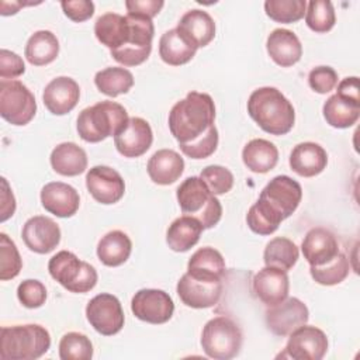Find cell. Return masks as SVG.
I'll list each match as a JSON object with an SVG mask.
<instances>
[{
    "mask_svg": "<svg viewBox=\"0 0 360 360\" xmlns=\"http://www.w3.org/2000/svg\"><path fill=\"white\" fill-rule=\"evenodd\" d=\"M215 120L214 100L207 93L190 91L169 112V129L179 143H188L205 134Z\"/></svg>",
    "mask_w": 360,
    "mask_h": 360,
    "instance_id": "cell-1",
    "label": "cell"
},
{
    "mask_svg": "<svg viewBox=\"0 0 360 360\" xmlns=\"http://www.w3.org/2000/svg\"><path fill=\"white\" fill-rule=\"evenodd\" d=\"M250 118L267 134L285 135L294 127L295 111L290 100L276 87L264 86L252 91L248 100Z\"/></svg>",
    "mask_w": 360,
    "mask_h": 360,
    "instance_id": "cell-2",
    "label": "cell"
},
{
    "mask_svg": "<svg viewBox=\"0 0 360 360\" xmlns=\"http://www.w3.org/2000/svg\"><path fill=\"white\" fill-rule=\"evenodd\" d=\"M49 347L51 335L41 325H14L0 329V359L3 360H35Z\"/></svg>",
    "mask_w": 360,
    "mask_h": 360,
    "instance_id": "cell-3",
    "label": "cell"
},
{
    "mask_svg": "<svg viewBox=\"0 0 360 360\" xmlns=\"http://www.w3.org/2000/svg\"><path fill=\"white\" fill-rule=\"evenodd\" d=\"M128 120V112L120 103L104 100L80 111L77 132L83 141L96 143L118 134Z\"/></svg>",
    "mask_w": 360,
    "mask_h": 360,
    "instance_id": "cell-4",
    "label": "cell"
},
{
    "mask_svg": "<svg viewBox=\"0 0 360 360\" xmlns=\"http://www.w3.org/2000/svg\"><path fill=\"white\" fill-rule=\"evenodd\" d=\"M176 197L183 214L198 219L204 229H210L219 222L222 205L201 177H187L177 187Z\"/></svg>",
    "mask_w": 360,
    "mask_h": 360,
    "instance_id": "cell-5",
    "label": "cell"
},
{
    "mask_svg": "<svg viewBox=\"0 0 360 360\" xmlns=\"http://www.w3.org/2000/svg\"><path fill=\"white\" fill-rule=\"evenodd\" d=\"M49 274L63 288L70 292L83 294L94 288L97 284V271L87 263L80 260L69 250H60L49 259Z\"/></svg>",
    "mask_w": 360,
    "mask_h": 360,
    "instance_id": "cell-6",
    "label": "cell"
},
{
    "mask_svg": "<svg viewBox=\"0 0 360 360\" xmlns=\"http://www.w3.org/2000/svg\"><path fill=\"white\" fill-rule=\"evenodd\" d=\"M242 330L228 316L210 319L201 333V347L204 353L215 360H229L239 354L242 349Z\"/></svg>",
    "mask_w": 360,
    "mask_h": 360,
    "instance_id": "cell-7",
    "label": "cell"
},
{
    "mask_svg": "<svg viewBox=\"0 0 360 360\" xmlns=\"http://www.w3.org/2000/svg\"><path fill=\"white\" fill-rule=\"evenodd\" d=\"M127 18L129 21V39L120 49L110 51L111 56L124 66H138L143 63L152 51V39L155 34V27L152 18L145 15L128 13Z\"/></svg>",
    "mask_w": 360,
    "mask_h": 360,
    "instance_id": "cell-8",
    "label": "cell"
},
{
    "mask_svg": "<svg viewBox=\"0 0 360 360\" xmlns=\"http://www.w3.org/2000/svg\"><path fill=\"white\" fill-rule=\"evenodd\" d=\"M301 198L302 188L300 183L290 176L280 174L264 186L257 202L283 221L298 208Z\"/></svg>",
    "mask_w": 360,
    "mask_h": 360,
    "instance_id": "cell-9",
    "label": "cell"
},
{
    "mask_svg": "<svg viewBox=\"0 0 360 360\" xmlns=\"http://www.w3.org/2000/svg\"><path fill=\"white\" fill-rule=\"evenodd\" d=\"M37 112L35 97L20 80H0V115L13 125H27Z\"/></svg>",
    "mask_w": 360,
    "mask_h": 360,
    "instance_id": "cell-10",
    "label": "cell"
},
{
    "mask_svg": "<svg viewBox=\"0 0 360 360\" xmlns=\"http://www.w3.org/2000/svg\"><path fill=\"white\" fill-rule=\"evenodd\" d=\"M86 318L93 329L104 336L118 333L125 322L120 300L108 292H101L89 301Z\"/></svg>",
    "mask_w": 360,
    "mask_h": 360,
    "instance_id": "cell-11",
    "label": "cell"
},
{
    "mask_svg": "<svg viewBox=\"0 0 360 360\" xmlns=\"http://www.w3.org/2000/svg\"><path fill=\"white\" fill-rule=\"evenodd\" d=\"M328 352V338L316 326L302 325L290 333L281 357L294 360H321Z\"/></svg>",
    "mask_w": 360,
    "mask_h": 360,
    "instance_id": "cell-12",
    "label": "cell"
},
{
    "mask_svg": "<svg viewBox=\"0 0 360 360\" xmlns=\"http://www.w3.org/2000/svg\"><path fill=\"white\" fill-rule=\"evenodd\" d=\"M131 311L143 322L160 325L172 318L174 312V302L163 290L142 288L132 297Z\"/></svg>",
    "mask_w": 360,
    "mask_h": 360,
    "instance_id": "cell-13",
    "label": "cell"
},
{
    "mask_svg": "<svg viewBox=\"0 0 360 360\" xmlns=\"http://www.w3.org/2000/svg\"><path fill=\"white\" fill-rule=\"evenodd\" d=\"M308 318L309 311L307 305L295 297L285 298L266 311V325L277 336L290 335L297 328L305 325Z\"/></svg>",
    "mask_w": 360,
    "mask_h": 360,
    "instance_id": "cell-14",
    "label": "cell"
},
{
    "mask_svg": "<svg viewBox=\"0 0 360 360\" xmlns=\"http://www.w3.org/2000/svg\"><path fill=\"white\" fill-rule=\"evenodd\" d=\"M86 187L91 197L104 205L118 202L125 193V183L121 174L104 165L94 166L87 172Z\"/></svg>",
    "mask_w": 360,
    "mask_h": 360,
    "instance_id": "cell-15",
    "label": "cell"
},
{
    "mask_svg": "<svg viewBox=\"0 0 360 360\" xmlns=\"http://www.w3.org/2000/svg\"><path fill=\"white\" fill-rule=\"evenodd\" d=\"M177 295L190 308L202 309L214 307L222 294V281H208L191 277L187 271L177 281Z\"/></svg>",
    "mask_w": 360,
    "mask_h": 360,
    "instance_id": "cell-16",
    "label": "cell"
},
{
    "mask_svg": "<svg viewBox=\"0 0 360 360\" xmlns=\"http://www.w3.org/2000/svg\"><path fill=\"white\" fill-rule=\"evenodd\" d=\"M25 246L39 255L52 252L60 242L59 225L45 215H35L25 221L21 231Z\"/></svg>",
    "mask_w": 360,
    "mask_h": 360,
    "instance_id": "cell-17",
    "label": "cell"
},
{
    "mask_svg": "<svg viewBox=\"0 0 360 360\" xmlns=\"http://www.w3.org/2000/svg\"><path fill=\"white\" fill-rule=\"evenodd\" d=\"M153 134L149 122L141 117H132L125 127L114 135L117 150L125 158H139L150 148Z\"/></svg>",
    "mask_w": 360,
    "mask_h": 360,
    "instance_id": "cell-18",
    "label": "cell"
},
{
    "mask_svg": "<svg viewBox=\"0 0 360 360\" xmlns=\"http://www.w3.org/2000/svg\"><path fill=\"white\" fill-rule=\"evenodd\" d=\"M290 281L287 271L264 266L252 278V291L264 305L273 307L288 297Z\"/></svg>",
    "mask_w": 360,
    "mask_h": 360,
    "instance_id": "cell-19",
    "label": "cell"
},
{
    "mask_svg": "<svg viewBox=\"0 0 360 360\" xmlns=\"http://www.w3.org/2000/svg\"><path fill=\"white\" fill-rule=\"evenodd\" d=\"M80 97V87L75 79L58 76L52 79L44 89L42 100L48 111L53 115H65L70 112Z\"/></svg>",
    "mask_w": 360,
    "mask_h": 360,
    "instance_id": "cell-20",
    "label": "cell"
},
{
    "mask_svg": "<svg viewBox=\"0 0 360 360\" xmlns=\"http://www.w3.org/2000/svg\"><path fill=\"white\" fill-rule=\"evenodd\" d=\"M42 207L59 217L69 218L76 214L80 205V197L75 187L62 181H51L41 190Z\"/></svg>",
    "mask_w": 360,
    "mask_h": 360,
    "instance_id": "cell-21",
    "label": "cell"
},
{
    "mask_svg": "<svg viewBox=\"0 0 360 360\" xmlns=\"http://www.w3.org/2000/svg\"><path fill=\"white\" fill-rule=\"evenodd\" d=\"M301 250L309 266H322L335 259L340 252L336 236L329 229L321 226L307 232L301 243Z\"/></svg>",
    "mask_w": 360,
    "mask_h": 360,
    "instance_id": "cell-22",
    "label": "cell"
},
{
    "mask_svg": "<svg viewBox=\"0 0 360 360\" xmlns=\"http://www.w3.org/2000/svg\"><path fill=\"white\" fill-rule=\"evenodd\" d=\"M269 56L281 68L295 65L302 56V45L298 37L285 28L273 30L266 42Z\"/></svg>",
    "mask_w": 360,
    "mask_h": 360,
    "instance_id": "cell-23",
    "label": "cell"
},
{
    "mask_svg": "<svg viewBox=\"0 0 360 360\" xmlns=\"http://www.w3.org/2000/svg\"><path fill=\"white\" fill-rule=\"evenodd\" d=\"M328 165L326 150L315 142H301L290 155V167L298 176L314 177L323 172Z\"/></svg>",
    "mask_w": 360,
    "mask_h": 360,
    "instance_id": "cell-24",
    "label": "cell"
},
{
    "mask_svg": "<svg viewBox=\"0 0 360 360\" xmlns=\"http://www.w3.org/2000/svg\"><path fill=\"white\" fill-rule=\"evenodd\" d=\"M146 170L153 183L169 186L183 174L184 160L173 149H159L149 158Z\"/></svg>",
    "mask_w": 360,
    "mask_h": 360,
    "instance_id": "cell-25",
    "label": "cell"
},
{
    "mask_svg": "<svg viewBox=\"0 0 360 360\" xmlns=\"http://www.w3.org/2000/svg\"><path fill=\"white\" fill-rule=\"evenodd\" d=\"M197 49V45L177 27L166 31L159 39V55L165 63L172 66H180L190 62Z\"/></svg>",
    "mask_w": 360,
    "mask_h": 360,
    "instance_id": "cell-26",
    "label": "cell"
},
{
    "mask_svg": "<svg viewBox=\"0 0 360 360\" xmlns=\"http://www.w3.org/2000/svg\"><path fill=\"white\" fill-rule=\"evenodd\" d=\"M94 34L96 38L110 51L120 49L129 39V21L127 15H121L117 13H105L96 20Z\"/></svg>",
    "mask_w": 360,
    "mask_h": 360,
    "instance_id": "cell-27",
    "label": "cell"
},
{
    "mask_svg": "<svg viewBox=\"0 0 360 360\" xmlns=\"http://www.w3.org/2000/svg\"><path fill=\"white\" fill-rule=\"evenodd\" d=\"M225 269L222 255L211 246L195 250L187 263V273L191 277L208 281H222Z\"/></svg>",
    "mask_w": 360,
    "mask_h": 360,
    "instance_id": "cell-28",
    "label": "cell"
},
{
    "mask_svg": "<svg viewBox=\"0 0 360 360\" xmlns=\"http://www.w3.org/2000/svg\"><path fill=\"white\" fill-rule=\"evenodd\" d=\"M52 169L62 176H79L87 169V155L75 142H62L51 153Z\"/></svg>",
    "mask_w": 360,
    "mask_h": 360,
    "instance_id": "cell-29",
    "label": "cell"
},
{
    "mask_svg": "<svg viewBox=\"0 0 360 360\" xmlns=\"http://www.w3.org/2000/svg\"><path fill=\"white\" fill-rule=\"evenodd\" d=\"M177 28L190 38L197 48L207 46L215 37V22L204 10H188L180 18Z\"/></svg>",
    "mask_w": 360,
    "mask_h": 360,
    "instance_id": "cell-30",
    "label": "cell"
},
{
    "mask_svg": "<svg viewBox=\"0 0 360 360\" xmlns=\"http://www.w3.org/2000/svg\"><path fill=\"white\" fill-rule=\"evenodd\" d=\"M242 160L250 172L267 173L277 165L278 150L273 142L256 138L243 146Z\"/></svg>",
    "mask_w": 360,
    "mask_h": 360,
    "instance_id": "cell-31",
    "label": "cell"
},
{
    "mask_svg": "<svg viewBox=\"0 0 360 360\" xmlns=\"http://www.w3.org/2000/svg\"><path fill=\"white\" fill-rule=\"evenodd\" d=\"M132 242L129 236L118 229L107 232L97 245V257L98 260L108 266L117 267L125 263L131 255Z\"/></svg>",
    "mask_w": 360,
    "mask_h": 360,
    "instance_id": "cell-32",
    "label": "cell"
},
{
    "mask_svg": "<svg viewBox=\"0 0 360 360\" xmlns=\"http://www.w3.org/2000/svg\"><path fill=\"white\" fill-rule=\"evenodd\" d=\"M202 231L204 228L198 219L190 215H181L169 225L166 242L174 252H187L200 240Z\"/></svg>",
    "mask_w": 360,
    "mask_h": 360,
    "instance_id": "cell-33",
    "label": "cell"
},
{
    "mask_svg": "<svg viewBox=\"0 0 360 360\" xmlns=\"http://www.w3.org/2000/svg\"><path fill=\"white\" fill-rule=\"evenodd\" d=\"M59 53V41L55 34L48 30L34 32L25 45L24 55L34 66H44L56 59Z\"/></svg>",
    "mask_w": 360,
    "mask_h": 360,
    "instance_id": "cell-34",
    "label": "cell"
},
{
    "mask_svg": "<svg viewBox=\"0 0 360 360\" xmlns=\"http://www.w3.org/2000/svg\"><path fill=\"white\" fill-rule=\"evenodd\" d=\"M96 87L108 97L125 94L134 86L132 73L121 66H110L98 70L94 76Z\"/></svg>",
    "mask_w": 360,
    "mask_h": 360,
    "instance_id": "cell-35",
    "label": "cell"
},
{
    "mask_svg": "<svg viewBox=\"0 0 360 360\" xmlns=\"http://www.w3.org/2000/svg\"><path fill=\"white\" fill-rule=\"evenodd\" d=\"M326 122L333 128H349L354 125L360 115V104L347 101L338 94L330 96L322 108Z\"/></svg>",
    "mask_w": 360,
    "mask_h": 360,
    "instance_id": "cell-36",
    "label": "cell"
},
{
    "mask_svg": "<svg viewBox=\"0 0 360 360\" xmlns=\"http://www.w3.org/2000/svg\"><path fill=\"white\" fill-rule=\"evenodd\" d=\"M300 256L297 245L288 238H273L264 248L263 260L266 266L277 267L284 271H288L294 267Z\"/></svg>",
    "mask_w": 360,
    "mask_h": 360,
    "instance_id": "cell-37",
    "label": "cell"
},
{
    "mask_svg": "<svg viewBox=\"0 0 360 360\" xmlns=\"http://www.w3.org/2000/svg\"><path fill=\"white\" fill-rule=\"evenodd\" d=\"M305 22L314 32L330 31L336 22L333 4L329 0H311L307 3Z\"/></svg>",
    "mask_w": 360,
    "mask_h": 360,
    "instance_id": "cell-38",
    "label": "cell"
},
{
    "mask_svg": "<svg viewBox=\"0 0 360 360\" xmlns=\"http://www.w3.org/2000/svg\"><path fill=\"white\" fill-rule=\"evenodd\" d=\"M350 270L349 260L345 253L339 252L335 259L322 264V266H311L309 273L312 278L322 285H335L342 283Z\"/></svg>",
    "mask_w": 360,
    "mask_h": 360,
    "instance_id": "cell-39",
    "label": "cell"
},
{
    "mask_svg": "<svg viewBox=\"0 0 360 360\" xmlns=\"http://www.w3.org/2000/svg\"><path fill=\"white\" fill-rule=\"evenodd\" d=\"M307 10L305 0H267L264 11L276 22L291 24L301 20Z\"/></svg>",
    "mask_w": 360,
    "mask_h": 360,
    "instance_id": "cell-40",
    "label": "cell"
},
{
    "mask_svg": "<svg viewBox=\"0 0 360 360\" xmlns=\"http://www.w3.org/2000/svg\"><path fill=\"white\" fill-rule=\"evenodd\" d=\"M59 357L62 360H90L93 357V343L83 333L68 332L59 342Z\"/></svg>",
    "mask_w": 360,
    "mask_h": 360,
    "instance_id": "cell-41",
    "label": "cell"
},
{
    "mask_svg": "<svg viewBox=\"0 0 360 360\" xmlns=\"http://www.w3.org/2000/svg\"><path fill=\"white\" fill-rule=\"evenodd\" d=\"M22 260L15 243L4 233H0V280H11L20 274Z\"/></svg>",
    "mask_w": 360,
    "mask_h": 360,
    "instance_id": "cell-42",
    "label": "cell"
},
{
    "mask_svg": "<svg viewBox=\"0 0 360 360\" xmlns=\"http://www.w3.org/2000/svg\"><path fill=\"white\" fill-rule=\"evenodd\" d=\"M246 222L250 231L259 235H271L278 229V225L281 224L276 215H273L257 201L249 208L246 214Z\"/></svg>",
    "mask_w": 360,
    "mask_h": 360,
    "instance_id": "cell-43",
    "label": "cell"
},
{
    "mask_svg": "<svg viewBox=\"0 0 360 360\" xmlns=\"http://www.w3.org/2000/svg\"><path fill=\"white\" fill-rule=\"evenodd\" d=\"M200 177L214 195L225 194L233 187V174L229 169L219 165H210L204 167Z\"/></svg>",
    "mask_w": 360,
    "mask_h": 360,
    "instance_id": "cell-44",
    "label": "cell"
},
{
    "mask_svg": "<svg viewBox=\"0 0 360 360\" xmlns=\"http://www.w3.org/2000/svg\"><path fill=\"white\" fill-rule=\"evenodd\" d=\"M180 150L191 159H205L211 156L218 146V131L212 125L205 134L188 143H179Z\"/></svg>",
    "mask_w": 360,
    "mask_h": 360,
    "instance_id": "cell-45",
    "label": "cell"
},
{
    "mask_svg": "<svg viewBox=\"0 0 360 360\" xmlns=\"http://www.w3.org/2000/svg\"><path fill=\"white\" fill-rule=\"evenodd\" d=\"M17 298L25 308H39L45 304L46 288L38 280H24L17 287Z\"/></svg>",
    "mask_w": 360,
    "mask_h": 360,
    "instance_id": "cell-46",
    "label": "cell"
},
{
    "mask_svg": "<svg viewBox=\"0 0 360 360\" xmlns=\"http://www.w3.org/2000/svg\"><path fill=\"white\" fill-rule=\"evenodd\" d=\"M308 83L314 91L326 94L338 84V73L330 66H316L309 72Z\"/></svg>",
    "mask_w": 360,
    "mask_h": 360,
    "instance_id": "cell-47",
    "label": "cell"
},
{
    "mask_svg": "<svg viewBox=\"0 0 360 360\" xmlns=\"http://www.w3.org/2000/svg\"><path fill=\"white\" fill-rule=\"evenodd\" d=\"M25 72L21 56L8 49L0 51V77L1 80H13Z\"/></svg>",
    "mask_w": 360,
    "mask_h": 360,
    "instance_id": "cell-48",
    "label": "cell"
},
{
    "mask_svg": "<svg viewBox=\"0 0 360 360\" xmlns=\"http://www.w3.org/2000/svg\"><path fill=\"white\" fill-rule=\"evenodd\" d=\"M60 6L65 15L75 22H83L94 14V3L90 0H68Z\"/></svg>",
    "mask_w": 360,
    "mask_h": 360,
    "instance_id": "cell-49",
    "label": "cell"
},
{
    "mask_svg": "<svg viewBox=\"0 0 360 360\" xmlns=\"http://www.w3.org/2000/svg\"><path fill=\"white\" fill-rule=\"evenodd\" d=\"M162 0H127L125 7L128 13L145 15L148 18H153L163 7Z\"/></svg>",
    "mask_w": 360,
    "mask_h": 360,
    "instance_id": "cell-50",
    "label": "cell"
},
{
    "mask_svg": "<svg viewBox=\"0 0 360 360\" xmlns=\"http://www.w3.org/2000/svg\"><path fill=\"white\" fill-rule=\"evenodd\" d=\"M336 94L347 101L360 104V96H359V77L357 76H350L345 77L339 84H338V91Z\"/></svg>",
    "mask_w": 360,
    "mask_h": 360,
    "instance_id": "cell-51",
    "label": "cell"
},
{
    "mask_svg": "<svg viewBox=\"0 0 360 360\" xmlns=\"http://www.w3.org/2000/svg\"><path fill=\"white\" fill-rule=\"evenodd\" d=\"M0 210H1V215H0L1 222L8 219L10 217H13V214L15 211V200H14L11 188L8 187V183L4 177H1V208Z\"/></svg>",
    "mask_w": 360,
    "mask_h": 360,
    "instance_id": "cell-52",
    "label": "cell"
}]
</instances>
